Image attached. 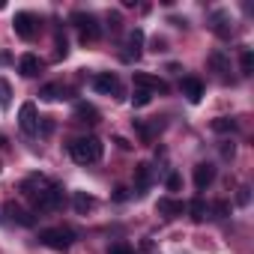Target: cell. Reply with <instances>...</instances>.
I'll list each match as a JSON object with an SVG mask.
<instances>
[{
	"label": "cell",
	"mask_w": 254,
	"mask_h": 254,
	"mask_svg": "<svg viewBox=\"0 0 254 254\" xmlns=\"http://www.w3.org/2000/svg\"><path fill=\"white\" fill-rule=\"evenodd\" d=\"M21 191H24V197L33 203V206H39V209H57L60 203H63V189L57 186V183H51V180H45V177H27L24 183H21Z\"/></svg>",
	"instance_id": "obj_1"
},
{
	"label": "cell",
	"mask_w": 254,
	"mask_h": 254,
	"mask_svg": "<svg viewBox=\"0 0 254 254\" xmlns=\"http://www.w3.org/2000/svg\"><path fill=\"white\" fill-rule=\"evenodd\" d=\"M69 153H72V159H75L78 165H93V162L102 159L105 147H102L99 138H78V141L69 144Z\"/></svg>",
	"instance_id": "obj_2"
},
{
	"label": "cell",
	"mask_w": 254,
	"mask_h": 254,
	"mask_svg": "<svg viewBox=\"0 0 254 254\" xmlns=\"http://www.w3.org/2000/svg\"><path fill=\"white\" fill-rule=\"evenodd\" d=\"M72 239H75V233L66 230V227H45V230H39V242L54 248V251H69Z\"/></svg>",
	"instance_id": "obj_3"
},
{
	"label": "cell",
	"mask_w": 254,
	"mask_h": 254,
	"mask_svg": "<svg viewBox=\"0 0 254 254\" xmlns=\"http://www.w3.org/2000/svg\"><path fill=\"white\" fill-rule=\"evenodd\" d=\"M72 24L81 33V42H96L99 39V24L90 12H72Z\"/></svg>",
	"instance_id": "obj_4"
},
{
	"label": "cell",
	"mask_w": 254,
	"mask_h": 254,
	"mask_svg": "<svg viewBox=\"0 0 254 254\" xmlns=\"http://www.w3.org/2000/svg\"><path fill=\"white\" fill-rule=\"evenodd\" d=\"M18 126L24 135H36L39 132V117H36V105L33 102H24L21 111H18Z\"/></svg>",
	"instance_id": "obj_5"
},
{
	"label": "cell",
	"mask_w": 254,
	"mask_h": 254,
	"mask_svg": "<svg viewBox=\"0 0 254 254\" xmlns=\"http://www.w3.org/2000/svg\"><path fill=\"white\" fill-rule=\"evenodd\" d=\"M135 87H141L147 93H168L171 90L159 75H150V72H135Z\"/></svg>",
	"instance_id": "obj_6"
},
{
	"label": "cell",
	"mask_w": 254,
	"mask_h": 254,
	"mask_svg": "<svg viewBox=\"0 0 254 254\" xmlns=\"http://www.w3.org/2000/svg\"><path fill=\"white\" fill-rule=\"evenodd\" d=\"M12 27H15V36H21V39H33V33H36V18H33L30 12H18L15 21H12Z\"/></svg>",
	"instance_id": "obj_7"
},
{
	"label": "cell",
	"mask_w": 254,
	"mask_h": 254,
	"mask_svg": "<svg viewBox=\"0 0 254 254\" xmlns=\"http://www.w3.org/2000/svg\"><path fill=\"white\" fill-rule=\"evenodd\" d=\"M212 180H215V168H212L209 162L194 165V189H197V191L209 189V186H212Z\"/></svg>",
	"instance_id": "obj_8"
},
{
	"label": "cell",
	"mask_w": 254,
	"mask_h": 254,
	"mask_svg": "<svg viewBox=\"0 0 254 254\" xmlns=\"http://www.w3.org/2000/svg\"><path fill=\"white\" fill-rule=\"evenodd\" d=\"M42 66H45V63H42L36 54H24V57L18 60V72H21L24 78H36V75L42 72Z\"/></svg>",
	"instance_id": "obj_9"
},
{
	"label": "cell",
	"mask_w": 254,
	"mask_h": 254,
	"mask_svg": "<svg viewBox=\"0 0 254 254\" xmlns=\"http://www.w3.org/2000/svg\"><path fill=\"white\" fill-rule=\"evenodd\" d=\"M93 87L99 90V93H120V81H117V75H111V72H99L96 78H93Z\"/></svg>",
	"instance_id": "obj_10"
},
{
	"label": "cell",
	"mask_w": 254,
	"mask_h": 254,
	"mask_svg": "<svg viewBox=\"0 0 254 254\" xmlns=\"http://www.w3.org/2000/svg\"><path fill=\"white\" fill-rule=\"evenodd\" d=\"M156 209H159L165 218H177V215L186 212V203H183V200H174V197H159Z\"/></svg>",
	"instance_id": "obj_11"
},
{
	"label": "cell",
	"mask_w": 254,
	"mask_h": 254,
	"mask_svg": "<svg viewBox=\"0 0 254 254\" xmlns=\"http://www.w3.org/2000/svg\"><path fill=\"white\" fill-rule=\"evenodd\" d=\"M180 87H183V96H186L189 102H194V105L200 102V96H203V84H200L197 78H191V75H189V78H183V84H180Z\"/></svg>",
	"instance_id": "obj_12"
},
{
	"label": "cell",
	"mask_w": 254,
	"mask_h": 254,
	"mask_svg": "<svg viewBox=\"0 0 254 254\" xmlns=\"http://www.w3.org/2000/svg\"><path fill=\"white\" fill-rule=\"evenodd\" d=\"M212 30H215L221 39H230V36H233V21H230L224 12H212Z\"/></svg>",
	"instance_id": "obj_13"
},
{
	"label": "cell",
	"mask_w": 254,
	"mask_h": 254,
	"mask_svg": "<svg viewBox=\"0 0 254 254\" xmlns=\"http://www.w3.org/2000/svg\"><path fill=\"white\" fill-rule=\"evenodd\" d=\"M3 212L9 215V221H18V224H24V227H30V224H33V215H30V212H24L15 200H9V203L3 206Z\"/></svg>",
	"instance_id": "obj_14"
},
{
	"label": "cell",
	"mask_w": 254,
	"mask_h": 254,
	"mask_svg": "<svg viewBox=\"0 0 254 254\" xmlns=\"http://www.w3.org/2000/svg\"><path fill=\"white\" fill-rule=\"evenodd\" d=\"M75 120L93 126V123H99V111H96L93 105H87V102H78V105H75Z\"/></svg>",
	"instance_id": "obj_15"
},
{
	"label": "cell",
	"mask_w": 254,
	"mask_h": 254,
	"mask_svg": "<svg viewBox=\"0 0 254 254\" xmlns=\"http://www.w3.org/2000/svg\"><path fill=\"white\" fill-rule=\"evenodd\" d=\"M66 96V87L63 84H45L42 90H39V99L42 102H57V99H63Z\"/></svg>",
	"instance_id": "obj_16"
},
{
	"label": "cell",
	"mask_w": 254,
	"mask_h": 254,
	"mask_svg": "<svg viewBox=\"0 0 254 254\" xmlns=\"http://www.w3.org/2000/svg\"><path fill=\"white\" fill-rule=\"evenodd\" d=\"M141 42H144V33H141V30H132V33H129V51H126L123 57H126V60L135 57V60H138V57H141Z\"/></svg>",
	"instance_id": "obj_17"
},
{
	"label": "cell",
	"mask_w": 254,
	"mask_h": 254,
	"mask_svg": "<svg viewBox=\"0 0 254 254\" xmlns=\"http://www.w3.org/2000/svg\"><path fill=\"white\" fill-rule=\"evenodd\" d=\"M209 66H212L218 75H227V72H230V60H227L221 51H212V54H209Z\"/></svg>",
	"instance_id": "obj_18"
},
{
	"label": "cell",
	"mask_w": 254,
	"mask_h": 254,
	"mask_svg": "<svg viewBox=\"0 0 254 254\" xmlns=\"http://www.w3.org/2000/svg\"><path fill=\"white\" fill-rule=\"evenodd\" d=\"M150 183H153V168L150 165H138L135 168V186L138 189H147Z\"/></svg>",
	"instance_id": "obj_19"
},
{
	"label": "cell",
	"mask_w": 254,
	"mask_h": 254,
	"mask_svg": "<svg viewBox=\"0 0 254 254\" xmlns=\"http://www.w3.org/2000/svg\"><path fill=\"white\" fill-rule=\"evenodd\" d=\"M72 203H75V209H78L81 215H87V212H90V209L96 206V200H93V197H90L87 191H75V200H72Z\"/></svg>",
	"instance_id": "obj_20"
},
{
	"label": "cell",
	"mask_w": 254,
	"mask_h": 254,
	"mask_svg": "<svg viewBox=\"0 0 254 254\" xmlns=\"http://www.w3.org/2000/svg\"><path fill=\"white\" fill-rule=\"evenodd\" d=\"M189 212H191V218H194V221H203V218H206V212H209V206L203 203V197H194V200L189 203Z\"/></svg>",
	"instance_id": "obj_21"
},
{
	"label": "cell",
	"mask_w": 254,
	"mask_h": 254,
	"mask_svg": "<svg viewBox=\"0 0 254 254\" xmlns=\"http://www.w3.org/2000/svg\"><path fill=\"white\" fill-rule=\"evenodd\" d=\"M233 129H236L233 117H215L212 120V132H233Z\"/></svg>",
	"instance_id": "obj_22"
},
{
	"label": "cell",
	"mask_w": 254,
	"mask_h": 254,
	"mask_svg": "<svg viewBox=\"0 0 254 254\" xmlns=\"http://www.w3.org/2000/svg\"><path fill=\"white\" fill-rule=\"evenodd\" d=\"M150 102H153V93H147V90L135 87V93H132V105H135V108H147Z\"/></svg>",
	"instance_id": "obj_23"
},
{
	"label": "cell",
	"mask_w": 254,
	"mask_h": 254,
	"mask_svg": "<svg viewBox=\"0 0 254 254\" xmlns=\"http://www.w3.org/2000/svg\"><path fill=\"white\" fill-rule=\"evenodd\" d=\"M132 123H135V132L141 135V141H144V144H150V141H153V129H150L144 120H132Z\"/></svg>",
	"instance_id": "obj_24"
},
{
	"label": "cell",
	"mask_w": 254,
	"mask_h": 254,
	"mask_svg": "<svg viewBox=\"0 0 254 254\" xmlns=\"http://www.w3.org/2000/svg\"><path fill=\"white\" fill-rule=\"evenodd\" d=\"M239 66H242V75H251V72H254V54H251L248 48L242 51V57H239Z\"/></svg>",
	"instance_id": "obj_25"
},
{
	"label": "cell",
	"mask_w": 254,
	"mask_h": 254,
	"mask_svg": "<svg viewBox=\"0 0 254 254\" xmlns=\"http://www.w3.org/2000/svg\"><path fill=\"white\" fill-rule=\"evenodd\" d=\"M9 96H12V87L6 78H0V105H9Z\"/></svg>",
	"instance_id": "obj_26"
},
{
	"label": "cell",
	"mask_w": 254,
	"mask_h": 254,
	"mask_svg": "<svg viewBox=\"0 0 254 254\" xmlns=\"http://www.w3.org/2000/svg\"><path fill=\"white\" fill-rule=\"evenodd\" d=\"M108 254H135V248H132V245H126V242H117V245L108 248Z\"/></svg>",
	"instance_id": "obj_27"
},
{
	"label": "cell",
	"mask_w": 254,
	"mask_h": 254,
	"mask_svg": "<svg viewBox=\"0 0 254 254\" xmlns=\"http://www.w3.org/2000/svg\"><path fill=\"white\" fill-rule=\"evenodd\" d=\"M248 200H251V189H248V186H242V189H239V194H236V203H239V206H248Z\"/></svg>",
	"instance_id": "obj_28"
},
{
	"label": "cell",
	"mask_w": 254,
	"mask_h": 254,
	"mask_svg": "<svg viewBox=\"0 0 254 254\" xmlns=\"http://www.w3.org/2000/svg\"><path fill=\"white\" fill-rule=\"evenodd\" d=\"M180 186H183V177L180 174H171L168 177V191H180Z\"/></svg>",
	"instance_id": "obj_29"
},
{
	"label": "cell",
	"mask_w": 254,
	"mask_h": 254,
	"mask_svg": "<svg viewBox=\"0 0 254 254\" xmlns=\"http://www.w3.org/2000/svg\"><path fill=\"white\" fill-rule=\"evenodd\" d=\"M69 45H66V36H57V57H66Z\"/></svg>",
	"instance_id": "obj_30"
},
{
	"label": "cell",
	"mask_w": 254,
	"mask_h": 254,
	"mask_svg": "<svg viewBox=\"0 0 254 254\" xmlns=\"http://www.w3.org/2000/svg\"><path fill=\"white\" fill-rule=\"evenodd\" d=\"M212 209H215V212H218V215H221V218H224V215H227V212H230V203H227V200H218V203H215V206H212Z\"/></svg>",
	"instance_id": "obj_31"
},
{
	"label": "cell",
	"mask_w": 254,
	"mask_h": 254,
	"mask_svg": "<svg viewBox=\"0 0 254 254\" xmlns=\"http://www.w3.org/2000/svg\"><path fill=\"white\" fill-rule=\"evenodd\" d=\"M54 132V120L51 117H42V135H51Z\"/></svg>",
	"instance_id": "obj_32"
},
{
	"label": "cell",
	"mask_w": 254,
	"mask_h": 254,
	"mask_svg": "<svg viewBox=\"0 0 254 254\" xmlns=\"http://www.w3.org/2000/svg\"><path fill=\"white\" fill-rule=\"evenodd\" d=\"M129 197H132V191H129V189H123V186L114 191V200H129Z\"/></svg>",
	"instance_id": "obj_33"
},
{
	"label": "cell",
	"mask_w": 254,
	"mask_h": 254,
	"mask_svg": "<svg viewBox=\"0 0 254 254\" xmlns=\"http://www.w3.org/2000/svg\"><path fill=\"white\" fill-rule=\"evenodd\" d=\"M233 153H236V147H233L230 141H227V144H221V156H224V159H233Z\"/></svg>",
	"instance_id": "obj_34"
},
{
	"label": "cell",
	"mask_w": 254,
	"mask_h": 254,
	"mask_svg": "<svg viewBox=\"0 0 254 254\" xmlns=\"http://www.w3.org/2000/svg\"><path fill=\"white\" fill-rule=\"evenodd\" d=\"M108 24H111V30H120V15H108Z\"/></svg>",
	"instance_id": "obj_35"
},
{
	"label": "cell",
	"mask_w": 254,
	"mask_h": 254,
	"mask_svg": "<svg viewBox=\"0 0 254 254\" xmlns=\"http://www.w3.org/2000/svg\"><path fill=\"white\" fill-rule=\"evenodd\" d=\"M153 51H165V39L156 36V39H153Z\"/></svg>",
	"instance_id": "obj_36"
},
{
	"label": "cell",
	"mask_w": 254,
	"mask_h": 254,
	"mask_svg": "<svg viewBox=\"0 0 254 254\" xmlns=\"http://www.w3.org/2000/svg\"><path fill=\"white\" fill-rule=\"evenodd\" d=\"M114 141L120 144V150H132V144H129V141H126V138H114Z\"/></svg>",
	"instance_id": "obj_37"
},
{
	"label": "cell",
	"mask_w": 254,
	"mask_h": 254,
	"mask_svg": "<svg viewBox=\"0 0 254 254\" xmlns=\"http://www.w3.org/2000/svg\"><path fill=\"white\" fill-rule=\"evenodd\" d=\"M9 60H12V57H9V51H0V66H6Z\"/></svg>",
	"instance_id": "obj_38"
},
{
	"label": "cell",
	"mask_w": 254,
	"mask_h": 254,
	"mask_svg": "<svg viewBox=\"0 0 254 254\" xmlns=\"http://www.w3.org/2000/svg\"><path fill=\"white\" fill-rule=\"evenodd\" d=\"M0 147H6V138H3V135H0Z\"/></svg>",
	"instance_id": "obj_39"
}]
</instances>
